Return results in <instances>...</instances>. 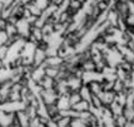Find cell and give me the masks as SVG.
Masks as SVG:
<instances>
[{
    "label": "cell",
    "instance_id": "obj_1",
    "mask_svg": "<svg viewBox=\"0 0 134 127\" xmlns=\"http://www.w3.org/2000/svg\"><path fill=\"white\" fill-rule=\"evenodd\" d=\"M98 96H100V99H101L103 106H110L111 104L114 101V99H116V93H114L113 90L101 91V93L98 94Z\"/></svg>",
    "mask_w": 134,
    "mask_h": 127
},
{
    "label": "cell",
    "instance_id": "obj_2",
    "mask_svg": "<svg viewBox=\"0 0 134 127\" xmlns=\"http://www.w3.org/2000/svg\"><path fill=\"white\" fill-rule=\"evenodd\" d=\"M74 111H76V112H82V111H89L90 109V103L89 101H86L84 99H81L79 103L74 104L73 106H71Z\"/></svg>",
    "mask_w": 134,
    "mask_h": 127
},
{
    "label": "cell",
    "instance_id": "obj_3",
    "mask_svg": "<svg viewBox=\"0 0 134 127\" xmlns=\"http://www.w3.org/2000/svg\"><path fill=\"white\" fill-rule=\"evenodd\" d=\"M87 88L89 90L91 91V94H96L98 95L102 91V85H101V82H97V80H92V82H89L87 84Z\"/></svg>",
    "mask_w": 134,
    "mask_h": 127
},
{
    "label": "cell",
    "instance_id": "obj_4",
    "mask_svg": "<svg viewBox=\"0 0 134 127\" xmlns=\"http://www.w3.org/2000/svg\"><path fill=\"white\" fill-rule=\"evenodd\" d=\"M108 107H110V110H111V112H112L113 117H116V116L122 115V114H123V107H124V106H122V105L117 104L116 101H113V103L111 104Z\"/></svg>",
    "mask_w": 134,
    "mask_h": 127
},
{
    "label": "cell",
    "instance_id": "obj_5",
    "mask_svg": "<svg viewBox=\"0 0 134 127\" xmlns=\"http://www.w3.org/2000/svg\"><path fill=\"white\" fill-rule=\"evenodd\" d=\"M90 105L93 107V109H102L103 104H102L100 96L96 94H91V99H90Z\"/></svg>",
    "mask_w": 134,
    "mask_h": 127
},
{
    "label": "cell",
    "instance_id": "obj_6",
    "mask_svg": "<svg viewBox=\"0 0 134 127\" xmlns=\"http://www.w3.org/2000/svg\"><path fill=\"white\" fill-rule=\"evenodd\" d=\"M79 93H80V95H81V99H84V100H86V101H89L90 103V99H91V91L89 90V88H87L86 84H82L81 88L79 89Z\"/></svg>",
    "mask_w": 134,
    "mask_h": 127
},
{
    "label": "cell",
    "instance_id": "obj_7",
    "mask_svg": "<svg viewBox=\"0 0 134 127\" xmlns=\"http://www.w3.org/2000/svg\"><path fill=\"white\" fill-rule=\"evenodd\" d=\"M112 90H113L114 93H119V91H123V90L127 91V88H126V85H124V82L117 78L116 80H114V83H113V88H112Z\"/></svg>",
    "mask_w": 134,
    "mask_h": 127
},
{
    "label": "cell",
    "instance_id": "obj_8",
    "mask_svg": "<svg viewBox=\"0 0 134 127\" xmlns=\"http://www.w3.org/2000/svg\"><path fill=\"white\" fill-rule=\"evenodd\" d=\"M81 100V95L79 91H71L69 94V104H70V107L73 106L74 104L79 103Z\"/></svg>",
    "mask_w": 134,
    "mask_h": 127
},
{
    "label": "cell",
    "instance_id": "obj_9",
    "mask_svg": "<svg viewBox=\"0 0 134 127\" xmlns=\"http://www.w3.org/2000/svg\"><path fill=\"white\" fill-rule=\"evenodd\" d=\"M70 121H71V117L70 116H63L57 121L58 127H70Z\"/></svg>",
    "mask_w": 134,
    "mask_h": 127
},
{
    "label": "cell",
    "instance_id": "obj_10",
    "mask_svg": "<svg viewBox=\"0 0 134 127\" xmlns=\"http://www.w3.org/2000/svg\"><path fill=\"white\" fill-rule=\"evenodd\" d=\"M117 67H119L121 69H123L124 72H127V73H129L130 70L133 69V64H132L130 62L124 61V59H122V61L119 62V64H118Z\"/></svg>",
    "mask_w": 134,
    "mask_h": 127
},
{
    "label": "cell",
    "instance_id": "obj_11",
    "mask_svg": "<svg viewBox=\"0 0 134 127\" xmlns=\"http://www.w3.org/2000/svg\"><path fill=\"white\" fill-rule=\"evenodd\" d=\"M114 122H116V127H124V125H126L127 122V119L126 116L123 115H118L114 117Z\"/></svg>",
    "mask_w": 134,
    "mask_h": 127
},
{
    "label": "cell",
    "instance_id": "obj_12",
    "mask_svg": "<svg viewBox=\"0 0 134 127\" xmlns=\"http://www.w3.org/2000/svg\"><path fill=\"white\" fill-rule=\"evenodd\" d=\"M129 78H130V80H132V82L134 83V68L129 72Z\"/></svg>",
    "mask_w": 134,
    "mask_h": 127
}]
</instances>
